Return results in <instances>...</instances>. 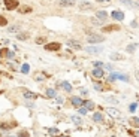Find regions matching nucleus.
I'll list each match as a JSON object with an SVG mask.
<instances>
[{
    "instance_id": "36",
    "label": "nucleus",
    "mask_w": 139,
    "mask_h": 137,
    "mask_svg": "<svg viewBox=\"0 0 139 137\" xmlns=\"http://www.w3.org/2000/svg\"><path fill=\"white\" fill-rule=\"evenodd\" d=\"M78 110H79V113H82V115H85V113H87V110H85L84 107H78Z\"/></svg>"
},
{
    "instance_id": "29",
    "label": "nucleus",
    "mask_w": 139,
    "mask_h": 137,
    "mask_svg": "<svg viewBox=\"0 0 139 137\" xmlns=\"http://www.w3.org/2000/svg\"><path fill=\"white\" fill-rule=\"evenodd\" d=\"M44 42H45V37H37V39H36V43H37V45H42Z\"/></svg>"
},
{
    "instance_id": "34",
    "label": "nucleus",
    "mask_w": 139,
    "mask_h": 137,
    "mask_svg": "<svg viewBox=\"0 0 139 137\" xmlns=\"http://www.w3.org/2000/svg\"><path fill=\"white\" fill-rule=\"evenodd\" d=\"M94 88H96L97 91H102V89H103V86L100 85V84H94Z\"/></svg>"
},
{
    "instance_id": "31",
    "label": "nucleus",
    "mask_w": 139,
    "mask_h": 137,
    "mask_svg": "<svg viewBox=\"0 0 139 137\" xmlns=\"http://www.w3.org/2000/svg\"><path fill=\"white\" fill-rule=\"evenodd\" d=\"M72 121L75 124H81V118H78V116H72Z\"/></svg>"
},
{
    "instance_id": "16",
    "label": "nucleus",
    "mask_w": 139,
    "mask_h": 137,
    "mask_svg": "<svg viewBox=\"0 0 139 137\" xmlns=\"http://www.w3.org/2000/svg\"><path fill=\"white\" fill-rule=\"evenodd\" d=\"M60 5H62V6H73L75 2H73V0H62Z\"/></svg>"
},
{
    "instance_id": "39",
    "label": "nucleus",
    "mask_w": 139,
    "mask_h": 137,
    "mask_svg": "<svg viewBox=\"0 0 139 137\" xmlns=\"http://www.w3.org/2000/svg\"><path fill=\"white\" fill-rule=\"evenodd\" d=\"M99 2H108V0H99Z\"/></svg>"
},
{
    "instance_id": "12",
    "label": "nucleus",
    "mask_w": 139,
    "mask_h": 137,
    "mask_svg": "<svg viewBox=\"0 0 139 137\" xmlns=\"http://www.w3.org/2000/svg\"><path fill=\"white\" fill-rule=\"evenodd\" d=\"M23 94H24L26 98H36V97H37V94H34V92H31V91H26V89H24Z\"/></svg>"
},
{
    "instance_id": "3",
    "label": "nucleus",
    "mask_w": 139,
    "mask_h": 137,
    "mask_svg": "<svg viewBox=\"0 0 139 137\" xmlns=\"http://www.w3.org/2000/svg\"><path fill=\"white\" fill-rule=\"evenodd\" d=\"M18 5H19V2H18V0H5V6H6V9H8V11L16 9V8H18Z\"/></svg>"
},
{
    "instance_id": "23",
    "label": "nucleus",
    "mask_w": 139,
    "mask_h": 137,
    "mask_svg": "<svg viewBox=\"0 0 139 137\" xmlns=\"http://www.w3.org/2000/svg\"><path fill=\"white\" fill-rule=\"evenodd\" d=\"M21 72H23V73H29V72H30V66H29V64H23Z\"/></svg>"
},
{
    "instance_id": "28",
    "label": "nucleus",
    "mask_w": 139,
    "mask_h": 137,
    "mask_svg": "<svg viewBox=\"0 0 139 137\" xmlns=\"http://www.w3.org/2000/svg\"><path fill=\"white\" fill-rule=\"evenodd\" d=\"M135 49H136V45H129L127 46V51L129 52H135Z\"/></svg>"
},
{
    "instance_id": "40",
    "label": "nucleus",
    "mask_w": 139,
    "mask_h": 137,
    "mask_svg": "<svg viewBox=\"0 0 139 137\" xmlns=\"http://www.w3.org/2000/svg\"><path fill=\"white\" fill-rule=\"evenodd\" d=\"M60 137H69V136H60Z\"/></svg>"
},
{
    "instance_id": "17",
    "label": "nucleus",
    "mask_w": 139,
    "mask_h": 137,
    "mask_svg": "<svg viewBox=\"0 0 139 137\" xmlns=\"http://www.w3.org/2000/svg\"><path fill=\"white\" fill-rule=\"evenodd\" d=\"M93 119L96 121V122H102L103 121V115L102 113H94L93 115Z\"/></svg>"
},
{
    "instance_id": "27",
    "label": "nucleus",
    "mask_w": 139,
    "mask_h": 137,
    "mask_svg": "<svg viewBox=\"0 0 139 137\" xmlns=\"http://www.w3.org/2000/svg\"><path fill=\"white\" fill-rule=\"evenodd\" d=\"M6 24H8L6 18H5V17H2V15H0V27H3V25H6Z\"/></svg>"
},
{
    "instance_id": "22",
    "label": "nucleus",
    "mask_w": 139,
    "mask_h": 137,
    "mask_svg": "<svg viewBox=\"0 0 139 137\" xmlns=\"http://www.w3.org/2000/svg\"><path fill=\"white\" fill-rule=\"evenodd\" d=\"M62 86H63V89H66V91H72V86H70L69 82H63Z\"/></svg>"
},
{
    "instance_id": "38",
    "label": "nucleus",
    "mask_w": 139,
    "mask_h": 137,
    "mask_svg": "<svg viewBox=\"0 0 139 137\" xmlns=\"http://www.w3.org/2000/svg\"><path fill=\"white\" fill-rule=\"evenodd\" d=\"M6 57H8V58H12V57H14V52H9V51H8V55H6Z\"/></svg>"
},
{
    "instance_id": "25",
    "label": "nucleus",
    "mask_w": 139,
    "mask_h": 137,
    "mask_svg": "<svg viewBox=\"0 0 139 137\" xmlns=\"http://www.w3.org/2000/svg\"><path fill=\"white\" fill-rule=\"evenodd\" d=\"M58 133H60V131H58L57 128H49V134H51V136H58Z\"/></svg>"
},
{
    "instance_id": "14",
    "label": "nucleus",
    "mask_w": 139,
    "mask_h": 137,
    "mask_svg": "<svg viewBox=\"0 0 139 137\" xmlns=\"http://www.w3.org/2000/svg\"><path fill=\"white\" fill-rule=\"evenodd\" d=\"M108 112H109V113H111V115H112V116H115V118H120V116H121V113H120L118 110H115V109H112V107H111V109H108Z\"/></svg>"
},
{
    "instance_id": "33",
    "label": "nucleus",
    "mask_w": 139,
    "mask_h": 137,
    "mask_svg": "<svg viewBox=\"0 0 139 137\" xmlns=\"http://www.w3.org/2000/svg\"><path fill=\"white\" fill-rule=\"evenodd\" d=\"M34 79H37V81H42V79H45V76H44V75H34Z\"/></svg>"
},
{
    "instance_id": "5",
    "label": "nucleus",
    "mask_w": 139,
    "mask_h": 137,
    "mask_svg": "<svg viewBox=\"0 0 139 137\" xmlns=\"http://www.w3.org/2000/svg\"><path fill=\"white\" fill-rule=\"evenodd\" d=\"M111 17L114 18V19H117V21H123L124 19V14L121 11H114L112 14H111Z\"/></svg>"
},
{
    "instance_id": "8",
    "label": "nucleus",
    "mask_w": 139,
    "mask_h": 137,
    "mask_svg": "<svg viewBox=\"0 0 139 137\" xmlns=\"http://www.w3.org/2000/svg\"><path fill=\"white\" fill-rule=\"evenodd\" d=\"M91 73H93V76H94V78H103V75H105L103 68H94Z\"/></svg>"
},
{
    "instance_id": "18",
    "label": "nucleus",
    "mask_w": 139,
    "mask_h": 137,
    "mask_svg": "<svg viewBox=\"0 0 139 137\" xmlns=\"http://www.w3.org/2000/svg\"><path fill=\"white\" fill-rule=\"evenodd\" d=\"M111 60H121L123 61L124 55H121V54H111Z\"/></svg>"
},
{
    "instance_id": "35",
    "label": "nucleus",
    "mask_w": 139,
    "mask_h": 137,
    "mask_svg": "<svg viewBox=\"0 0 139 137\" xmlns=\"http://www.w3.org/2000/svg\"><path fill=\"white\" fill-rule=\"evenodd\" d=\"M130 112H135L136 110V103H133V104H130V109H129Z\"/></svg>"
},
{
    "instance_id": "37",
    "label": "nucleus",
    "mask_w": 139,
    "mask_h": 137,
    "mask_svg": "<svg viewBox=\"0 0 139 137\" xmlns=\"http://www.w3.org/2000/svg\"><path fill=\"white\" fill-rule=\"evenodd\" d=\"M106 101H109V103H115V104H117V100H115V98H106Z\"/></svg>"
},
{
    "instance_id": "2",
    "label": "nucleus",
    "mask_w": 139,
    "mask_h": 137,
    "mask_svg": "<svg viewBox=\"0 0 139 137\" xmlns=\"http://www.w3.org/2000/svg\"><path fill=\"white\" fill-rule=\"evenodd\" d=\"M62 48V45L58 43V42H52V43H46L45 45V49L49 52H54V51H58Z\"/></svg>"
},
{
    "instance_id": "13",
    "label": "nucleus",
    "mask_w": 139,
    "mask_h": 137,
    "mask_svg": "<svg viewBox=\"0 0 139 137\" xmlns=\"http://www.w3.org/2000/svg\"><path fill=\"white\" fill-rule=\"evenodd\" d=\"M82 104H84V109H85V110H88V109H93V107H94V103H93L91 100L82 101Z\"/></svg>"
},
{
    "instance_id": "19",
    "label": "nucleus",
    "mask_w": 139,
    "mask_h": 137,
    "mask_svg": "<svg viewBox=\"0 0 139 137\" xmlns=\"http://www.w3.org/2000/svg\"><path fill=\"white\" fill-rule=\"evenodd\" d=\"M97 18H100V19H106V18H108V14H106L105 11H99V12H97Z\"/></svg>"
},
{
    "instance_id": "10",
    "label": "nucleus",
    "mask_w": 139,
    "mask_h": 137,
    "mask_svg": "<svg viewBox=\"0 0 139 137\" xmlns=\"http://www.w3.org/2000/svg\"><path fill=\"white\" fill-rule=\"evenodd\" d=\"M29 37H30V34L27 33V31H24V33H18V34H16V39H18V40H27Z\"/></svg>"
},
{
    "instance_id": "32",
    "label": "nucleus",
    "mask_w": 139,
    "mask_h": 137,
    "mask_svg": "<svg viewBox=\"0 0 139 137\" xmlns=\"http://www.w3.org/2000/svg\"><path fill=\"white\" fill-rule=\"evenodd\" d=\"M0 55H2V57H6V55H8V49H6V48H3V49L0 51Z\"/></svg>"
},
{
    "instance_id": "9",
    "label": "nucleus",
    "mask_w": 139,
    "mask_h": 137,
    "mask_svg": "<svg viewBox=\"0 0 139 137\" xmlns=\"http://www.w3.org/2000/svg\"><path fill=\"white\" fill-rule=\"evenodd\" d=\"M72 104L78 109V107H81V106H82V100H81L79 97H72Z\"/></svg>"
},
{
    "instance_id": "15",
    "label": "nucleus",
    "mask_w": 139,
    "mask_h": 137,
    "mask_svg": "<svg viewBox=\"0 0 139 137\" xmlns=\"http://www.w3.org/2000/svg\"><path fill=\"white\" fill-rule=\"evenodd\" d=\"M19 12L21 14H29V12H31V8L30 6H19Z\"/></svg>"
},
{
    "instance_id": "26",
    "label": "nucleus",
    "mask_w": 139,
    "mask_h": 137,
    "mask_svg": "<svg viewBox=\"0 0 139 137\" xmlns=\"http://www.w3.org/2000/svg\"><path fill=\"white\" fill-rule=\"evenodd\" d=\"M18 137H30V134H29L27 131H24V130H23V131H19V133H18Z\"/></svg>"
},
{
    "instance_id": "1",
    "label": "nucleus",
    "mask_w": 139,
    "mask_h": 137,
    "mask_svg": "<svg viewBox=\"0 0 139 137\" xmlns=\"http://www.w3.org/2000/svg\"><path fill=\"white\" fill-rule=\"evenodd\" d=\"M87 40H88V43H100V42H103L105 40V37L103 36H100V34H90L88 37H87Z\"/></svg>"
},
{
    "instance_id": "24",
    "label": "nucleus",
    "mask_w": 139,
    "mask_h": 137,
    "mask_svg": "<svg viewBox=\"0 0 139 137\" xmlns=\"http://www.w3.org/2000/svg\"><path fill=\"white\" fill-rule=\"evenodd\" d=\"M130 124H132L133 127H139V119L138 118H132V119H130Z\"/></svg>"
},
{
    "instance_id": "41",
    "label": "nucleus",
    "mask_w": 139,
    "mask_h": 137,
    "mask_svg": "<svg viewBox=\"0 0 139 137\" xmlns=\"http://www.w3.org/2000/svg\"><path fill=\"white\" fill-rule=\"evenodd\" d=\"M0 94H3V91H0Z\"/></svg>"
},
{
    "instance_id": "11",
    "label": "nucleus",
    "mask_w": 139,
    "mask_h": 137,
    "mask_svg": "<svg viewBox=\"0 0 139 137\" xmlns=\"http://www.w3.org/2000/svg\"><path fill=\"white\" fill-rule=\"evenodd\" d=\"M91 2H82L79 3V9H91Z\"/></svg>"
},
{
    "instance_id": "7",
    "label": "nucleus",
    "mask_w": 139,
    "mask_h": 137,
    "mask_svg": "<svg viewBox=\"0 0 139 137\" xmlns=\"http://www.w3.org/2000/svg\"><path fill=\"white\" fill-rule=\"evenodd\" d=\"M117 30H120V25H106V27H103V31H105V33L117 31Z\"/></svg>"
},
{
    "instance_id": "21",
    "label": "nucleus",
    "mask_w": 139,
    "mask_h": 137,
    "mask_svg": "<svg viewBox=\"0 0 139 137\" xmlns=\"http://www.w3.org/2000/svg\"><path fill=\"white\" fill-rule=\"evenodd\" d=\"M46 95H48L49 98H54V97H55V91H54V89H46Z\"/></svg>"
},
{
    "instance_id": "30",
    "label": "nucleus",
    "mask_w": 139,
    "mask_h": 137,
    "mask_svg": "<svg viewBox=\"0 0 139 137\" xmlns=\"http://www.w3.org/2000/svg\"><path fill=\"white\" fill-rule=\"evenodd\" d=\"M102 66H103V64H102V61H94V67H96V68H100Z\"/></svg>"
},
{
    "instance_id": "6",
    "label": "nucleus",
    "mask_w": 139,
    "mask_h": 137,
    "mask_svg": "<svg viewBox=\"0 0 139 137\" xmlns=\"http://www.w3.org/2000/svg\"><path fill=\"white\" fill-rule=\"evenodd\" d=\"M67 46L75 48V49H81L82 48L81 46V42H78V40H67Z\"/></svg>"
},
{
    "instance_id": "20",
    "label": "nucleus",
    "mask_w": 139,
    "mask_h": 137,
    "mask_svg": "<svg viewBox=\"0 0 139 137\" xmlns=\"http://www.w3.org/2000/svg\"><path fill=\"white\" fill-rule=\"evenodd\" d=\"M19 28H21L19 25H11V27L8 28V31H9V33H14V31H19Z\"/></svg>"
},
{
    "instance_id": "4",
    "label": "nucleus",
    "mask_w": 139,
    "mask_h": 137,
    "mask_svg": "<svg viewBox=\"0 0 139 137\" xmlns=\"http://www.w3.org/2000/svg\"><path fill=\"white\" fill-rule=\"evenodd\" d=\"M85 51L88 52V54H100V52L103 51V48L102 46H93V45H90Z\"/></svg>"
}]
</instances>
